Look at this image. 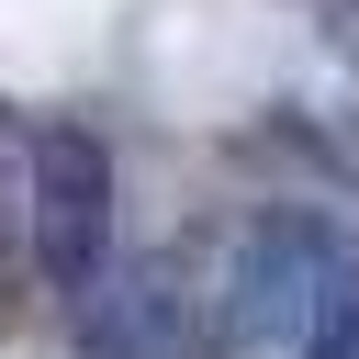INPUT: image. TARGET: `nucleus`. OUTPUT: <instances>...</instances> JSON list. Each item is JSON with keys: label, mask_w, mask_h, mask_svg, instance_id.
I'll list each match as a JSON object with an SVG mask.
<instances>
[{"label": "nucleus", "mask_w": 359, "mask_h": 359, "mask_svg": "<svg viewBox=\"0 0 359 359\" xmlns=\"http://www.w3.org/2000/svg\"><path fill=\"white\" fill-rule=\"evenodd\" d=\"M112 202H123V168L112 146L79 123V112H45L22 135V224H34V280L90 303L101 269H112Z\"/></svg>", "instance_id": "f257e3e1"}, {"label": "nucleus", "mask_w": 359, "mask_h": 359, "mask_svg": "<svg viewBox=\"0 0 359 359\" xmlns=\"http://www.w3.org/2000/svg\"><path fill=\"white\" fill-rule=\"evenodd\" d=\"M292 359H359V280H348V269L325 280V303H314V325H303Z\"/></svg>", "instance_id": "39448f33"}, {"label": "nucleus", "mask_w": 359, "mask_h": 359, "mask_svg": "<svg viewBox=\"0 0 359 359\" xmlns=\"http://www.w3.org/2000/svg\"><path fill=\"white\" fill-rule=\"evenodd\" d=\"M325 280H337L325 213H292V202L258 213V224L236 236V258H224V348H303Z\"/></svg>", "instance_id": "f03ea898"}, {"label": "nucleus", "mask_w": 359, "mask_h": 359, "mask_svg": "<svg viewBox=\"0 0 359 359\" xmlns=\"http://www.w3.org/2000/svg\"><path fill=\"white\" fill-rule=\"evenodd\" d=\"M34 258V224H22V135L0 123V325H11V280Z\"/></svg>", "instance_id": "20e7f679"}, {"label": "nucleus", "mask_w": 359, "mask_h": 359, "mask_svg": "<svg viewBox=\"0 0 359 359\" xmlns=\"http://www.w3.org/2000/svg\"><path fill=\"white\" fill-rule=\"evenodd\" d=\"M101 303V292H90ZM202 348V292H191V247H146L135 269H112V303L90 314L79 359H191Z\"/></svg>", "instance_id": "7ed1b4c3"}]
</instances>
